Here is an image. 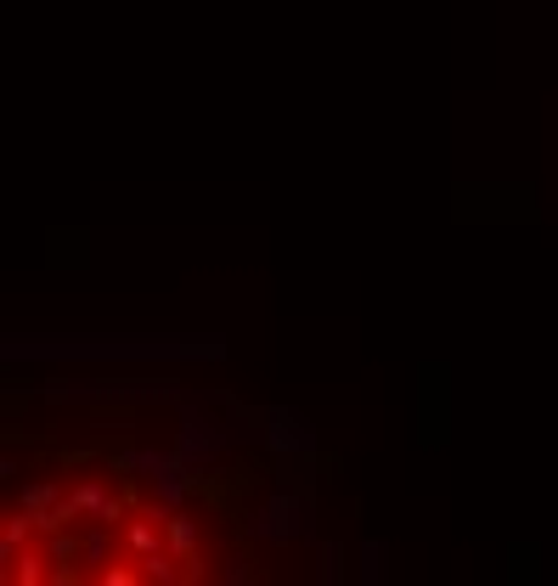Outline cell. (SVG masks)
Returning <instances> with one entry per match:
<instances>
[{"mask_svg": "<svg viewBox=\"0 0 558 586\" xmlns=\"http://www.w3.org/2000/svg\"><path fill=\"white\" fill-rule=\"evenodd\" d=\"M163 536H170V547H175V559H181V570H186V581H204L209 575V547H204V525L192 513H163Z\"/></svg>", "mask_w": 558, "mask_h": 586, "instance_id": "1", "label": "cell"}, {"mask_svg": "<svg viewBox=\"0 0 558 586\" xmlns=\"http://www.w3.org/2000/svg\"><path fill=\"white\" fill-rule=\"evenodd\" d=\"M69 497V479L62 474H46V479H23V491L12 497L23 513H35V525H40V536L51 530V513H57V502Z\"/></svg>", "mask_w": 558, "mask_h": 586, "instance_id": "2", "label": "cell"}, {"mask_svg": "<svg viewBox=\"0 0 558 586\" xmlns=\"http://www.w3.org/2000/svg\"><path fill=\"white\" fill-rule=\"evenodd\" d=\"M119 536H124V552H130V559H147L153 547L170 541V536H163V508H130V518L119 525Z\"/></svg>", "mask_w": 558, "mask_h": 586, "instance_id": "3", "label": "cell"}, {"mask_svg": "<svg viewBox=\"0 0 558 586\" xmlns=\"http://www.w3.org/2000/svg\"><path fill=\"white\" fill-rule=\"evenodd\" d=\"M7 581H17V586H46V581H51V552H46V536H35L23 552H12V559H7Z\"/></svg>", "mask_w": 558, "mask_h": 586, "instance_id": "4", "label": "cell"}, {"mask_svg": "<svg viewBox=\"0 0 558 586\" xmlns=\"http://www.w3.org/2000/svg\"><path fill=\"white\" fill-rule=\"evenodd\" d=\"M40 536V525H35V513H23L17 502L7 508V518H0V564H7L12 559V552H23L28 541H35Z\"/></svg>", "mask_w": 558, "mask_h": 586, "instance_id": "5", "label": "cell"}]
</instances>
